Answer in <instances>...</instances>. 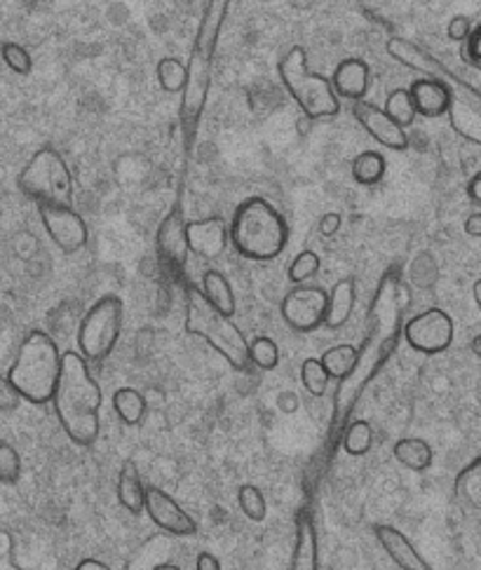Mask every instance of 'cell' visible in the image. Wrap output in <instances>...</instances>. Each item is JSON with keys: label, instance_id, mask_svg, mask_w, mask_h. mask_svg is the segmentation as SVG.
<instances>
[{"label": "cell", "instance_id": "obj_21", "mask_svg": "<svg viewBox=\"0 0 481 570\" xmlns=\"http://www.w3.org/2000/svg\"><path fill=\"white\" fill-rule=\"evenodd\" d=\"M413 111L415 116L423 118H442L449 108V87L436 82V80H428V78H419L413 80L411 87H406Z\"/></svg>", "mask_w": 481, "mask_h": 570}, {"label": "cell", "instance_id": "obj_48", "mask_svg": "<svg viewBox=\"0 0 481 570\" xmlns=\"http://www.w3.org/2000/svg\"><path fill=\"white\" fill-rule=\"evenodd\" d=\"M472 296H474L477 308H481V279H477V282L472 284Z\"/></svg>", "mask_w": 481, "mask_h": 570}, {"label": "cell", "instance_id": "obj_4", "mask_svg": "<svg viewBox=\"0 0 481 570\" xmlns=\"http://www.w3.org/2000/svg\"><path fill=\"white\" fill-rule=\"evenodd\" d=\"M228 239L249 261H273L289 245V226L264 197H247L233 214Z\"/></svg>", "mask_w": 481, "mask_h": 570}, {"label": "cell", "instance_id": "obj_14", "mask_svg": "<svg viewBox=\"0 0 481 570\" xmlns=\"http://www.w3.org/2000/svg\"><path fill=\"white\" fill-rule=\"evenodd\" d=\"M38 214H40L42 228H46L52 243L63 254H69V256L78 254L87 245L90 230H87V224L82 222V216L78 212H73L71 207L38 205Z\"/></svg>", "mask_w": 481, "mask_h": 570}, {"label": "cell", "instance_id": "obj_32", "mask_svg": "<svg viewBox=\"0 0 481 570\" xmlns=\"http://www.w3.org/2000/svg\"><path fill=\"white\" fill-rule=\"evenodd\" d=\"M385 116L395 122L397 127H402L406 131L409 125H413L415 120V111H413V104H411V97H409V90H404V87H397V90H392L385 99Z\"/></svg>", "mask_w": 481, "mask_h": 570}, {"label": "cell", "instance_id": "obj_11", "mask_svg": "<svg viewBox=\"0 0 481 570\" xmlns=\"http://www.w3.org/2000/svg\"><path fill=\"white\" fill-rule=\"evenodd\" d=\"M279 313L294 332L311 334L324 322L326 292L322 287H313V284H301L282 298Z\"/></svg>", "mask_w": 481, "mask_h": 570}, {"label": "cell", "instance_id": "obj_37", "mask_svg": "<svg viewBox=\"0 0 481 570\" xmlns=\"http://www.w3.org/2000/svg\"><path fill=\"white\" fill-rule=\"evenodd\" d=\"M21 476V458L14 446L0 442V484H17Z\"/></svg>", "mask_w": 481, "mask_h": 570}, {"label": "cell", "instance_id": "obj_5", "mask_svg": "<svg viewBox=\"0 0 481 570\" xmlns=\"http://www.w3.org/2000/svg\"><path fill=\"white\" fill-rule=\"evenodd\" d=\"M61 368V350L46 332H31L21 341L8 371V381L21 400L36 406L50 404Z\"/></svg>", "mask_w": 481, "mask_h": 570}, {"label": "cell", "instance_id": "obj_46", "mask_svg": "<svg viewBox=\"0 0 481 570\" xmlns=\"http://www.w3.org/2000/svg\"><path fill=\"white\" fill-rule=\"evenodd\" d=\"M465 233L470 235V237H479L481 235V214L479 212H474V214H470L468 218H465Z\"/></svg>", "mask_w": 481, "mask_h": 570}, {"label": "cell", "instance_id": "obj_13", "mask_svg": "<svg viewBox=\"0 0 481 570\" xmlns=\"http://www.w3.org/2000/svg\"><path fill=\"white\" fill-rule=\"evenodd\" d=\"M144 512L163 533L177 538H193L198 533V521H195L167 491L158 487H146Z\"/></svg>", "mask_w": 481, "mask_h": 570}, {"label": "cell", "instance_id": "obj_23", "mask_svg": "<svg viewBox=\"0 0 481 570\" xmlns=\"http://www.w3.org/2000/svg\"><path fill=\"white\" fill-rule=\"evenodd\" d=\"M144 493L146 487L141 481V472L135 460H125L118 474V502L129 514L144 512Z\"/></svg>", "mask_w": 481, "mask_h": 570}, {"label": "cell", "instance_id": "obj_18", "mask_svg": "<svg viewBox=\"0 0 481 570\" xmlns=\"http://www.w3.org/2000/svg\"><path fill=\"white\" fill-rule=\"evenodd\" d=\"M353 116L364 127V131H369V137H374L381 146H385L390 150H406L409 148L406 131L392 122L381 106L371 104V101H355Z\"/></svg>", "mask_w": 481, "mask_h": 570}, {"label": "cell", "instance_id": "obj_10", "mask_svg": "<svg viewBox=\"0 0 481 570\" xmlns=\"http://www.w3.org/2000/svg\"><path fill=\"white\" fill-rule=\"evenodd\" d=\"M402 336L415 353L440 355L453 343V320L442 308H428L402 326Z\"/></svg>", "mask_w": 481, "mask_h": 570}, {"label": "cell", "instance_id": "obj_3", "mask_svg": "<svg viewBox=\"0 0 481 570\" xmlns=\"http://www.w3.org/2000/svg\"><path fill=\"white\" fill-rule=\"evenodd\" d=\"M228 10H230V3H226V0H212V3H207L200 17L198 33H195V40H193L190 59L186 63V85L181 92V122L186 129L188 146L195 137V129H198V122L205 111L212 73H214L216 46H218V38H222Z\"/></svg>", "mask_w": 481, "mask_h": 570}, {"label": "cell", "instance_id": "obj_8", "mask_svg": "<svg viewBox=\"0 0 481 570\" xmlns=\"http://www.w3.org/2000/svg\"><path fill=\"white\" fill-rule=\"evenodd\" d=\"M19 190L36 205L48 207H71L73 200V174L63 163L59 150L42 146L19 174Z\"/></svg>", "mask_w": 481, "mask_h": 570}, {"label": "cell", "instance_id": "obj_30", "mask_svg": "<svg viewBox=\"0 0 481 570\" xmlns=\"http://www.w3.org/2000/svg\"><path fill=\"white\" fill-rule=\"evenodd\" d=\"M158 85L163 87L165 92L169 95H177L184 92V85H186V63L177 57H163L158 61Z\"/></svg>", "mask_w": 481, "mask_h": 570}, {"label": "cell", "instance_id": "obj_31", "mask_svg": "<svg viewBox=\"0 0 481 570\" xmlns=\"http://www.w3.org/2000/svg\"><path fill=\"white\" fill-rule=\"evenodd\" d=\"M343 451L347 455H364L369 453L371 444H374V430H371V425L366 421H353L347 423V428L343 430Z\"/></svg>", "mask_w": 481, "mask_h": 570}, {"label": "cell", "instance_id": "obj_50", "mask_svg": "<svg viewBox=\"0 0 481 570\" xmlns=\"http://www.w3.org/2000/svg\"><path fill=\"white\" fill-rule=\"evenodd\" d=\"M479 347H481V338H479V336H474V341H472V353H474V355H481V350H479Z\"/></svg>", "mask_w": 481, "mask_h": 570}, {"label": "cell", "instance_id": "obj_41", "mask_svg": "<svg viewBox=\"0 0 481 570\" xmlns=\"http://www.w3.org/2000/svg\"><path fill=\"white\" fill-rule=\"evenodd\" d=\"M21 397L14 392L8 379L0 376V411H14L19 406Z\"/></svg>", "mask_w": 481, "mask_h": 570}, {"label": "cell", "instance_id": "obj_47", "mask_svg": "<svg viewBox=\"0 0 481 570\" xmlns=\"http://www.w3.org/2000/svg\"><path fill=\"white\" fill-rule=\"evenodd\" d=\"M73 570H111V566H106L99 559H82Z\"/></svg>", "mask_w": 481, "mask_h": 570}, {"label": "cell", "instance_id": "obj_17", "mask_svg": "<svg viewBox=\"0 0 481 570\" xmlns=\"http://www.w3.org/2000/svg\"><path fill=\"white\" fill-rule=\"evenodd\" d=\"M186 245L188 254L200 256V258H218L224 256L228 247V226L224 218L207 216L198 218V222L186 224Z\"/></svg>", "mask_w": 481, "mask_h": 570}, {"label": "cell", "instance_id": "obj_39", "mask_svg": "<svg viewBox=\"0 0 481 570\" xmlns=\"http://www.w3.org/2000/svg\"><path fill=\"white\" fill-rule=\"evenodd\" d=\"M461 57L470 66V69L479 71V66H481V24L472 27L470 36L463 40Z\"/></svg>", "mask_w": 481, "mask_h": 570}, {"label": "cell", "instance_id": "obj_49", "mask_svg": "<svg viewBox=\"0 0 481 570\" xmlns=\"http://www.w3.org/2000/svg\"><path fill=\"white\" fill-rule=\"evenodd\" d=\"M150 570H184L181 566H177V563H169V561H163V563H156L153 566Z\"/></svg>", "mask_w": 481, "mask_h": 570}, {"label": "cell", "instance_id": "obj_51", "mask_svg": "<svg viewBox=\"0 0 481 570\" xmlns=\"http://www.w3.org/2000/svg\"><path fill=\"white\" fill-rule=\"evenodd\" d=\"M0 570H19L12 561H0Z\"/></svg>", "mask_w": 481, "mask_h": 570}, {"label": "cell", "instance_id": "obj_29", "mask_svg": "<svg viewBox=\"0 0 481 570\" xmlns=\"http://www.w3.org/2000/svg\"><path fill=\"white\" fill-rule=\"evenodd\" d=\"M355 357H357V347L343 343V345H334L330 350H324V355L320 357V364L326 371V376L343 381L350 371H353Z\"/></svg>", "mask_w": 481, "mask_h": 570}, {"label": "cell", "instance_id": "obj_40", "mask_svg": "<svg viewBox=\"0 0 481 570\" xmlns=\"http://www.w3.org/2000/svg\"><path fill=\"white\" fill-rule=\"evenodd\" d=\"M470 31H472V21H470V17H465V14H455V17L449 21V27H446V36H449L453 42H461V46H463V40L470 36Z\"/></svg>", "mask_w": 481, "mask_h": 570}, {"label": "cell", "instance_id": "obj_1", "mask_svg": "<svg viewBox=\"0 0 481 570\" xmlns=\"http://www.w3.org/2000/svg\"><path fill=\"white\" fill-rule=\"evenodd\" d=\"M404 305H409V296L404 298L400 275L392 268L381 277L376 294L371 298L366 313V336L362 341V347H357L355 366L343 381H338V415H343L347 409H353L366 381L379 374L383 362L392 355V350H395L397 336L402 334Z\"/></svg>", "mask_w": 481, "mask_h": 570}, {"label": "cell", "instance_id": "obj_6", "mask_svg": "<svg viewBox=\"0 0 481 570\" xmlns=\"http://www.w3.org/2000/svg\"><path fill=\"white\" fill-rule=\"evenodd\" d=\"M186 332L190 336L203 338L212 345L218 355H222L235 371L249 368V353H247V338L239 332V326L233 324L230 317L216 313L212 305L203 298L200 289L188 284L186 287Z\"/></svg>", "mask_w": 481, "mask_h": 570}, {"label": "cell", "instance_id": "obj_7", "mask_svg": "<svg viewBox=\"0 0 481 570\" xmlns=\"http://www.w3.org/2000/svg\"><path fill=\"white\" fill-rule=\"evenodd\" d=\"M282 85L311 120H332L341 114V99L334 95L330 78L313 71L301 46L289 48L277 63Z\"/></svg>", "mask_w": 481, "mask_h": 570}, {"label": "cell", "instance_id": "obj_2", "mask_svg": "<svg viewBox=\"0 0 481 570\" xmlns=\"http://www.w3.org/2000/svg\"><path fill=\"white\" fill-rule=\"evenodd\" d=\"M101 387L95 381L90 364L78 353H61L59 381L52 394V406L63 434L76 446H92L101 432Z\"/></svg>", "mask_w": 481, "mask_h": 570}, {"label": "cell", "instance_id": "obj_43", "mask_svg": "<svg viewBox=\"0 0 481 570\" xmlns=\"http://www.w3.org/2000/svg\"><path fill=\"white\" fill-rule=\"evenodd\" d=\"M195 570H222V561L212 552H200L198 559H195Z\"/></svg>", "mask_w": 481, "mask_h": 570}, {"label": "cell", "instance_id": "obj_36", "mask_svg": "<svg viewBox=\"0 0 481 570\" xmlns=\"http://www.w3.org/2000/svg\"><path fill=\"white\" fill-rule=\"evenodd\" d=\"M322 268V261H320V254L317 252H311L305 249L301 252L289 266V279L296 284V287H301V284H305L308 279H313Z\"/></svg>", "mask_w": 481, "mask_h": 570}, {"label": "cell", "instance_id": "obj_22", "mask_svg": "<svg viewBox=\"0 0 481 570\" xmlns=\"http://www.w3.org/2000/svg\"><path fill=\"white\" fill-rule=\"evenodd\" d=\"M355 279L353 277H343L334 284V289L326 294V313L322 326L330 328V332H336L341 328L350 315L355 311Z\"/></svg>", "mask_w": 481, "mask_h": 570}, {"label": "cell", "instance_id": "obj_27", "mask_svg": "<svg viewBox=\"0 0 481 570\" xmlns=\"http://www.w3.org/2000/svg\"><path fill=\"white\" fill-rule=\"evenodd\" d=\"M387 163L379 150H362L360 156L350 163V174L360 186H376L385 177Z\"/></svg>", "mask_w": 481, "mask_h": 570}, {"label": "cell", "instance_id": "obj_20", "mask_svg": "<svg viewBox=\"0 0 481 570\" xmlns=\"http://www.w3.org/2000/svg\"><path fill=\"white\" fill-rule=\"evenodd\" d=\"M332 82V90L334 95L341 99H347V101H364V95L369 92V82H371V71H369V63L357 59V57H350V59H343L336 71H334V78L330 80Z\"/></svg>", "mask_w": 481, "mask_h": 570}, {"label": "cell", "instance_id": "obj_26", "mask_svg": "<svg viewBox=\"0 0 481 570\" xmlns=\"http://www.w3.org/2000/svg\"><path fill=\"white\" fill-rule=\"evenodd\" d=\"M453 493L470 510L481 508V460L479 458H474L468 468L458 472L453 481Z\"/></svg>", "mask_w": 481, "mask_h": 570}, {"label": "cell", "instance_id": "obj_9", "mask_svg": "<svg viewBox=\"0 0 481 570\" xmlns=\"http://www.w3.org/2000/svg\"><path fill=\"white\" fill-rule=\"evenodd\" d=\"M125 326V303L116 294H106L90 305L78 326V355L90 362H104L114 353Z\"/></svg>", "mask_w": 481, "mask_h": 570}, {"label": "cell", "instance_id": "obj_28", "mask_svg": "<svg viewBox=\"0 0 481 570\" xmlns=\"http://www.w3.org/2000/svg\"><path fill=\"white\" fill-rule=\"evenodd\" d=\"M114 409L125 425L135 428V425H141L144 421L146 400L144 394L135 387H120L114 392Z\"/></svg>", "mask_w": 481, "mask_h": 570}, {"label": "cell", "instance_id": "obj_16", "mask_svg": "<svg viewBox=\"0 0 481 570\" xmlns=\"http://www.w3.org/2000/svg\"><path fill=\"white\" fill-rule=\"evenodd\" d=\"M158 256L167 271L184 273L188 261V245L181 205H174V209L163 218V224L158 228Z\"/></svg>", "mask_w": 481, "mask_h": 570}, {"label": "cell", "instance_id": "obj_44", "mask_svg": "<svg viewBox=\"0 0 481 570\" xmlns=\"http://www.w3.org/2000/svg\"><path fill=\"white\" fill-rule=\"evenodd\" d=\"M468 197L474 205H481V171H474L468 181Z\"/></svg>", "mask_w": 481, "mask_h": 570}, {"label": "cell", "instance_id": "obj_35", "mask_svg": "<svg viewBox=\"0 0 481 570\" xmlns=\"http://www.w3.org/2000/svg\"><path fill=\"white\" fill-rule=\"evenodd\" d=\"M330 376H326V371L322 368L320 360L308 357L303 360L301 364V383L305 387V392L313 394V397H324L326 390H330Z\"/></svg>", "mask_w": 481, "mask_h": 570}, {"label": "cell", "instance_id": "obj_45", "mask_svg": "<svg viewBox=\"0 0 481 570\" xmlns=\"http://www.w3.org/2000/svg\"><path fill=\"white\" fill-rule=\"evenodd\" d=\"M12 547H14L12 535L8 531H0V561H8L10 559Z\"/></svg>", "mask_w": 481, "mask_h": 570}, {"label": "cell", "instance_id": "obj_24", "mask_svg": "<svg viewBox=\"0 0 481 570\" xmlns=\"http://www.w3.org/2000/svg\"><path fill=\"white\" fill-rule=\"evenodd\" d=\"M203 298L212 305L216 313H222L224 317H233L237 311V301L233 294L230 282L224 273L218 271H207L203 275V289H200Z\"/></svg>", "mask_w": 481, "mask_h": 570}, {"label": "cell", "instance_id": "obj_19", "mask_svg": "<svg viewBox=\"0 0 481 570\" xmlns=\"http://www.w3.org/2000/svg\"><path fill=\"white\" fill-rule=\"evenodd\" d=\"M374 535L379 540V544L383 547V552L395 561V566L400 570H434L423 557L421 552L415 550L413 542L400 531L395 525L387 523H379L374 525Z\"/></svg>", "mask_w": 481, "mask_h": 570}, {"label": "cell", "instance_id": "obj_12", "mask_svg": "<svg viewBox=\"0 0 481 570\" xmlns=\"http://www.w3.org/2000/svg\"><path fill=\"white\" fill-rule=\"evenodd\" d=\"M385 50H387V55H390L392 59L404 63L406 69L423 73V78H428V80L442 82V85L449 87V90H453V87L465 85L461 78H455V76L449 71L446 63H442L440 59H436L428 48L415 46L413 40H406V38H402V36H390L387 42H385ZM468 87H470V85H468Z\"/></svg>", "mask_w": 481, "mask_h": 570}, {"label": "cell", "instance_id": "obj_42", "mask_svg": "<svg viewBox=\"0 0 481 570\" xmlns=\"http://www.w3.org/2000/svg\"><path fill=\"white\" fill-rule=\"evenodd\" d=\"M338 228H341V214L332 212V214H324V216H322V222H320V233H322L324 237H332V235H336V233H338Z\"/></svg>", "mask_w": 481, "mask_h": 570}, {"label": "cell", "instance_id": "obj_33", "mask_svg": "<svg viewBox=\"0 0 481 570\" xmlns=\"http://www.w3.org/2000/svg\"><path fill=\"white\" fill-rule=\"evenodd\" d=\"M247 353H249V366L256 368H264V371H273L279 364V347L273 338L268 336H256L249 345H247Z\"/></svg>", "mask_w": 481, "mask_h": 570}, {"label": "cell", "instance_id": "obj_34", "mask_svg": "<svg viewBox=\"0 0 481 570\" xmlns=\"http://www.w3.org/2000/svg\"><path fill=\"white\" fill-rule=\"evenodd\" d=\"M237 505L249 521H256V523L264 521L266 514H268L266 498H264V493H261V489L254 487V484H243L237 489Z\"/></svg>", "mask_w": 481, "mask_h": 570}, {"label": "cell", "instance_id": "obj_25", "mask_svg": "<svg viewBox=\"0 0 481 570\" xmlns=\"http://www.w3.org/2000/svg\"><path fill=\"white\" fill-rule=\"evenodd\" d=\"M397 463L411 472H425L432 465V446L421 440V436H402V440L392 449Z\"/></svg>", "mask_w": 481, "mask_h": 570}, {"label": "cell", "instance_id": "obj_15", "mask_svg": "<svg viewBox=\"0 0 481 570\" xmlns=\"http://www.w3.org/2000/svg\"><path fill=\"white\" fill-rule=\"evenodd\" d=\"M449 122L458 137H463L470 144H481V97L479 90H472L468 85L453 87L449 90Z\"/></svg>", "mask_w": 481, "mask_h": 570}, {"label": "cell", "instance_id": "obj_38", "mask_svg": "<svg viewBox=\"0 0 481 570\" xmlns=\"http://www.w3.org/2000/svg\"><path fill=\"white\" fill-rule=\"evenodd\" d=\"M0 55H3V61L8 63V69H12L19 76H29L33 69V59L27 48H21L19 42H6L0 48Z\"/></svg>", "mask_w": 481, "mask_h": 570}]
</instances>
